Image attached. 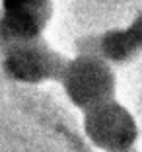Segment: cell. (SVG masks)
<instances>
[{"mask_svg": "<svg viewBox=\"0 0 142 152\" xmlns=\"http://www.w3.org/2000/svg\"><path fill=\"white\" fill-rule=\"evenodd\" d=\"M58 82L66 99L82 111L109 102L115 96L117 76L115 68L101 57L80 51L66 63L58 74Z\"/></svg>", "mask_w": 142, "mask_h": 152, "instance_id": "1", "label": "cell"}, {"mask_svg": "<svg viewBox=\"0 0 142 152\" xmlns=\"http://www.w3.org/2000/svg\"><path fill=\"white\" fill-rule=\"evenodd\" d=\"M64 63L66 57H62L45 37L2 45V68L12 80L22 84L58 80Z\"/></svg>", "mask_w": 142, "mask_h": 152, "instance_id": "2", "label": "cell"}, {"mask_svg": "<svg viewBox=\"0 0 142 152\" xmlns=\"http://www.w3.org/2000/svg\"><path fill=\"white\" fill-rule=\"evenodd\" d=\"M84 129L95 146L109 152L125 150L136 139L133 113L115 98L84 111Z\"/></svg>", "mask_w": 142, "mask_h": 152, "instance_id": "3", "label": "cell"}, {"mask_svg": "<svg viewBox=\"0 0 142 152\" xmlns=\"http://www.w3.org/2000/svg\"><path fill=\"white\" fill-rule=\"evenodd\" d=\"M0 16L6 43L37 39L53 18V0H2Z\"/></svg>", "mask_w": 142, "mask_h": 152, "instance_id": "4", "label": "cell"}, {"mask_svg": "<svg viewBox=\"0 0 142 152\" xmlns=\"http://www.w3.org/2000/svg\"><path fill=\"white\" fill-rule=\"evenodd\" d=\"M88 53H93L101 57L103 61L115 66V64H125L133 61L138 53H142L140 47L136 45V41L130 37V33L127 31V27L121 29H109V31L101 33L99 37L93 39L92 49H86Z\"/></svg>", "mask_w": 142, "mask_h": 152, "instance_id": "5", "label": "cell"}, {"mask_svg": "<svg viewBox=\"0 0 142 152\" xmlns=\"http://www.w3.org/2000/svg\"><path fill=\"white\" fill-rule=\"evenodd\" d=\"M127 31L130 33V37L136 41V45L140 47V51H142V12L133 18V22L127 26Z\"/></svg>", "mask_w": 142, "mask_h": 152, "instance_id": "6", "label": "cell"}, {"mask_svg": "<svg viewBox=\"0 0 142 152\" xmlns=\"http://www.w3.org/2000/svg\"><path fill=\"white\" fill-rule=\"evenodd\" d=\"M6 43V35H4V26H2V16H0V45Z\"/></svg>", "mask_w": 142, "mask_h": 152, "instance_id": "7", "label": "cell"}]
</instances>
